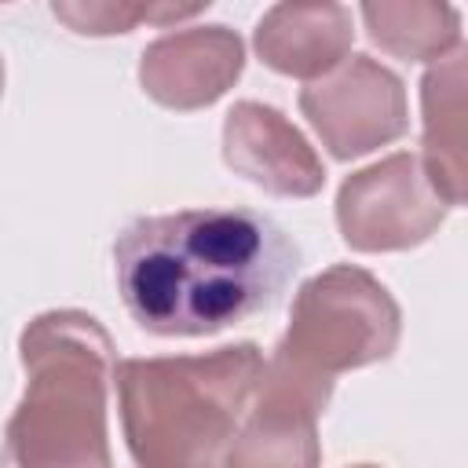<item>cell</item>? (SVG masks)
<instances>
[{
    "label": "cell",
    "instance_id": "obj_14",
    "mask_svg": "<svg viewBox=\"0 0 468 468\" xmlns=\"http://www.w3.org/2000/svg\"><path fill=\"white\" fill-rule=\"evenodd\" d=\"M132 4H135L139 22H146V26H176V22H186L197 11H205L212 0H132Z\"/></svg>",
    "mask_w": 468,
    "mask_h": 468
},
{
    "label": "cell",
    "instance_id": "obj_8",
    "mask_svg": "<svg viewBox=\"0 0 468 468\" xmlns=\"http://www.w3.org/2000/svg\"><path fill=\"white\" fill-rule=\"evenodd\" d=\"M245 66V48L227 26H197L154 40L139 58L143 91L168 110L216 102Z\"/></svg>",
    "mask_w": 468,
    "mask_h": 468
},
{
    "label": "cell",
    "instance_id": "obj_11",
    "mask_svg": "<svg viewBox=\"0 0 468 468\" xmlns=\"http://www.w3.org/2000/svg\"><path fill=\"white\" fill-rule=\"evenodd\" d=\"M355 40V26L336 0H282L256 26V55L285 77L314 80L336 69Z\"/></svg>",
    "mask_w": 468,
    "mask_h": 468
},
{
    "label": "cell",
    "instance_id": "obj_10",
    "mask_svg": "<svg viewBox=\"0 0 468 468\" xmlns=\"http://www.w3.org/2000/svg\"><path fill=\"white\" fill-rule=\"evenodd\" d=\"M420 161L446 205H468V44L420 77Z\"/></svg>",
    "mask_w": 468,
    "mask_h": 468
},
{
    "label": "cell",
    "instance_id": "obj_4",
    "mask_svg": "<svg viewBox=\"0 0 468 468\" xmlns=\"http://www.w3.org/2000/svg\"><path fill=\"white\" fill-rule=\"evenodd\" d=\"M402 314L391 292L362 267H329L300 285L278 347L318 373H344L391 358Z\"/></svg>",
    "mask_w": 468,
    "mask_h": 468
},
{
    "label": "cell",
    "instance_id": "obj_13",
    "mask_svg": "<svg viewBox=\"0 0 468 468\" xmlns=\"http://www.w3.org/2000/svg\"><path fill=\"white\" fill-rule=\"evenodd\" d=\"M51 11L80 37H113L139 26L132 0H51Z\"/></svg>",
    "mask_w": 468,
    "mask_h": 468
},
{
    "label": "cell",
    "instance_id": "obj_1",
    "mask_svg": "<svg viewBox=\"0 0 468 468\" xmlns=\"http://www.w3.org/2000/svg\"><path fill=\"white\" fill-rule=\"evenodd\" d=\"M128 314L154 336H208L274 307L300 267L289 234L252 208L132 219L113 245Z\"/></svg>",
    "mask_w": 468,
    "mask_h": 468
},
{
    "label": "cell",
    "instance_id": "obj_7",
    "mask_svg": "<svg viewBox=\"0 0 468 468\" xmlns=\"http://www.w3.org/2000/svg\"><path fill=\"white\" fill-rule=\"evenodd\" d=\"M300 110L340 161L362 157L406 132V88L369 55H351L336 69L307 80Z\"/></svg>",
    "mask_w": 468,
    "mask_h": 468
},
{
    "label": "cell",
    "instance_id": "obj_5",
    "mask_svg": "<svg viewBox=\"0 0 468 468\" xmlns=\"http://www.w3.org/2000/svg\"><path fill=\"white\" fill-rule=\"evenodd\" d=\"M446 216L420 154H391L340 183L336 223L358 252H399L428 241Z\"/></svg>",
    "mask_w": 468,
    "mask_h": 468
},
{
    "label": "cell",
    "instance_id": "obj_2",
    "mask_svg": "<svg viewBox=\"0 0 468 468\" xmlns=\"http://www.w3.org/2000/svg\"><path fill=\"white\" fill-rule=\"evenodd\" d=\"M263 366L256 344L117 362L113 380L132 461L143 468L227 464Z\"/></svg>",
    "mask_w": 468,
    "mask_h": 468
},
{
    "label": "cell",
    "instance_id": "obj_9",
    "mask_svg": "<svg viewBox=\"0 0 468 468\" xmlns=\"http://www.w3.org/2000/svg\"><path fill=\"white\" fill-rule=\"evenodd\" d=\"M223 161L278 197H311L325 183V168L311 143L263 102H238L227 113Z\"/></svg>",
    "mask_w": 468,
    "mask_h": 468
},
{
    "label": "cell",
    "instance_id": "obj_3",
    "mask_svg": "<svg viewBox=\"0 0 468 468\" xmlns=\"http://www.w3.org/2000/svg\"><path fill=\"white\" fill-rule=\"evenodd\" d=\"M26 395L7 420V457L22 468L110 464L106 388L117 373L106 329L80 311H48L22 333Z\"/></svg>",
    "mask_w": 468,
    "mask_h": 468
},
{
    "label": "cell",
    "instance_id": "obj_12",
    "mask_svg": "<svg viewBox=\"0 0 468 468\" xmlns=\"http://www.w3.org/2000/svg\"><path fill=\"white\" fill-rule=\"evenodd\" d=\"M369 40L406 62H435L461 40V15L450 0H362Z\"/></svg>",
    "mask_w": 468,
    "mask_h": 468
},
{
    "label": "cell",
    "instance_id": "obj_6",
    "mask_svg": "<svg viewBox=\"0 0 468 468\" xmlns=\"http://www.w3.org/2000/svg\"><path fill=\"white\" fill-rule=\"evenodd\" d=\"M333 377L274 347L227 464H318V413L325 410Z\"/></svg>",
    "mask_w": 468,
    "mask_h": 468
}]
</instances>
